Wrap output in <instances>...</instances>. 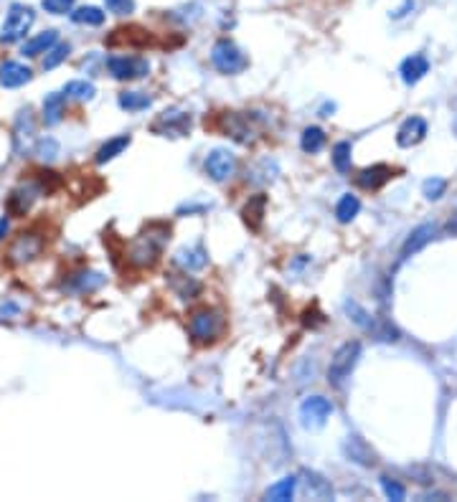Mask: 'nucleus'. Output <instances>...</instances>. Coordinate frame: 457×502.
Wrapping results in <instances>:
<instances>
[{
    "label": "nucleus",
    "instance_id": "nucleus-1",
    "mask_svg": "<svg viewBox=\"0 0 457 502\" xmlns=\"http://www.w3.org/2000/svg\"><path fill=\"white\" fill-rule=\"evenodd\" d=\"M165 241H168V229L163 226H150L145 234L135 239L130 244V251H128V261L132 266H152L155 261L160 259V251H163Z\"/></svg>",
    "mask_w": 457,
    "mask_h": 502
},
{
    "label": "nucleus",
    "instance_id": "nucleus-2",
    "mask_svg": "<svg viewBox=\"0 0 457 502\" xmlns=\"http://www.w3.org/2000/svg\"><path fill=\"white\" fill-rule=\"evenodd\" d=\"M359 358H361V343L359 340H348V343H343L341 348L333 353V358H330L328 381L333 383V386H341L348 375H351V370L356 368Z\"/></svg>",
    "mask_w": 457,
    "mask_h": 502
},
{
    "label": "nucleus",
    "instance_id": "nucleus-3",
    "mask_svg": "<svg viewBox=\"0 0 457 502\" xmlns=\"http://www.w3.org/2000/svg\"><path fill=\"white\" fill-rule=\"evenodd\" d=\"M33 21H36L33 8L13 3L11 11H8V16H6V23H3V30H0V41L16 43V41H21V38H26V33L30 30Z\"/></svg>",
    "mask_w": 457,
    "mask_h": 502
},
{
    "label": "nucleus",
    "instance_id": "nucleus-4",
    "mask_svg": "<svg viewBox=\"0 0 457 502\" xmlns=\"http://www.w3.org/2000/svg\"><path fill=\"white\" fill-rule=\"evenodd\" d=\"M211 61L221 74H239L247 69V56H244L242 49H239L234 41H229V38H221V41L213 43Z\"/></svg>",
    "mask_w": 457,
    "mask_h": 502
},
{
    "label": "nucleus",
    "instance_id": "nucleus-5",
    "mask_svg": "<svg viewBox=\"0 0 457 502\" xmlns=\"http://www.w3.org/2000/svg\"><path fill=\"white\" fill-rule=\"evenodd\" d=\"M221 327H224V322H221L219 312H213V309H198L188 320V333L196 343H213L221 335Z\"/></svg>",
    "mask_w": 457,
    "mask_h": 502
},
{
    "label": "nucleus",
    "instance_id": "nucleus-6",
    "mask_svg": "<svg viewBox=\"0 0 457 502\" xmlns=\"http://www.w3.org/2000/svg\"><path fill=\"white\" fill-rule=\"evenodd\" d=\"M333 413V404L323 396H310V399H305L303 406H300V423H303L305 429H320L325 426V421L330 418Z\"/></svg>",
    "mask_w": 457,
    "mask_h": 502
},
{
    "label": "nucleus",
    "instance_id": "nucleus-7",
    "mask_svg": "<svg viewBox=\"0 0 457 502\" xmlns=\"http://www.w3.org/2000/svg\"><path fill=\"white\" fill-rule=\"evenodd\" d=\"M107 69L115 79L120 81H130V79H142L150 72V64L140 56H112L107 61Z\"/></svg>",
    "mask_w": 457,
    "mask_h": 502
},
{
    "label": "nucleus",
    "instance_id": "nucleus-8",
    "mask_svg": "<svg viewBox=\"0 0 457 502\" xmlns=\"http://www.w3.org/2000/svg\"><path fill=\"white\" fill-rule=\"evenodd\" d=\"M203 168H206V173L216 183H224L234 176V170H237V158H234L229 150H224V147H216V150H211L206 155Z\"/></svg>",
    "mask_w": 457,
    "mask_h": 502
},
{
    "label": "nucleus",
    "instance_id": "nucleus-9",
    "mask_svg": "<svg viewBox=\"0 0 457 502\" xmlns=\"http://www.w3.org/2000/svg\"><path fill=\"white\" fill-rule=\"evenodd\" d=\"M188 130H191V115L178 112V109H173V112H163V115L158 117V122L152 125V132L173 135V137H181V135H186Z\"/></svg>",
    "mask_w": 457,
    "mask_h": 502
},
{
    "label": "nucleus",
    "instance_id": "nucleus-10",
    "mask_svg": "<svg viewBox=\"0 0 457 502\" xmlns=\"http://www.w3.org/2000/svg\"><path fill=\"white\" fill-rule=\"evenodd\" d=\"M41 249H43L41 239H36L33 234H21V236L11 244L8 256H11V261H16V264H26V261L36 259V256L41 254Z\"/></svg>",
    "mask_w": 457,
    "mask_h": 502
},
{
    "label": "nucleus",
    "instance_id": "nucleus-11",
    "mask_svg": "<svg viewBox=\"0 0 457 502\" xmlns=\"http://www.w3.org/2000/svg\"><path fill=\"white\" fill-rule=\"evenodd\" d=\"M30 69L21 61H3L0 64V86L6 89H18V86L28 84L30 81Z\"/></svg>",
    "mask_w": 457,
    "mask_h": 502
},
{
    "label": "nucleus",
    "instance_id": "nucleus-12",
    "mask_svg": "<svg viewBox=\"0 0 457 502\" xmlns=\"http://www.w3.org/2000/svg\"><path fill=\"white\" fill-rule=\"evenodd\" d=\"M427 135V122L422 117H409L402 122V127L396 130V145L399 147H412L422 142Z\"/></svg>",
    "mask_w": 457,
    "mask_h": 502
},
{
    "label": "nucleus",
    "instance_id": "nucleus-13",
    "mask_svg": "<svg viewBox=\"0 0 457 502\" xmlns=\"http://www.w3.org/2000/svg\"><path fill=\"white\" fill-rule=\"evenodd\" d=\"M394 178V170L389 168V165H371V168H363L356 176V183H359L363 190H378L381 186H386V183Z\"/></svg>",
    "mask_w": 457,
    "mask_h": 502
},
{
    "label": "nucleus",
    "instance_id": "nucleus-14",
    "mask_svg": "<svg viewBox=\"0 0 457 502\" xmlns=\"http://www.w3.org/2000/svg\"><path fill=\"white\" fill-rule=\"evenodd\" d=\"M399 74H402V81L409 86H414L417 81H422L429 74V61L427 56L422 54H412L409 59L402 61V67H399Z\"/></svg>",
    "mask_w": 457,
    "mask_h": 502
},
{
    "label": "nucleus",
    "instance_id": "nucleus-15",
    "mask_svg": "<svg viewBox=\"0 0 457 502\" xmlns=\"http://www.w3.org/2000/svg\"><path fill=\"white\" fill-rule=\"evenodd\" d=\"M64 112H67V94H64V91H51V94H46V99H43V122H46L49 127L59 125Z\"/></svg>",
    "mask_w": 457,
    "mask_h": 502
},
{
    "label": "nucleus",
    "instance_id": "nucleus-16",
    "mask_svg": "<svg viewBox=\"0 0 457 502\" xmlns=\"http://www.w3.org/2000/svg\"><path fill=\"white\" fill-rule=\"evenodd\" d=\"M264 208H267V195L256 193L247 200V206H244L242 216H244V224L249 226L252 231H259L262 229V221H264Z\"/></svg>",
    "mask_w": 457,
    "mask_h": 502
},
{
    "label": "nucleus",
    "instance_id": "nucleus-17",
    "mask_svg": "<svg viewBox=\"0 0 457 502\" xmlns=\"http://www.w3.org/2000/svg\"><path fill=\"white\" fill-rule=\"evenodd\" d=\"M56 41H59V33H56V30H43V33L28 38V41L23 43V51H21V54L28 56V59H33V56L46 54V51H49Z\"/></svg>",
    "mask_w": 457,
    "mask_h": 502
},
{
    "label": "nucleus",
    "instance_id": "nucleus-18",
    "mask_svg": "<svg viewBox=\"0 0 457 502\" xmlns=\"http://www.w3.org/2000/svg\"><path fill=\"white\" fill-rule=\"evenodd\" d=\"M434 236V226L432 224H424V226H419V229H414L412 234L407 236V241H404V246H402V256H412V254H417L422 246H427L429 244V239Z\"/></svg>",
    "mask_w": 457,
    "mask_h": 502
},
{
    "label": "nucleus",
    "instance_id": "nucleus-19",
    "mask_svg": "<svg viewBox=\"0 0 457 502\" xmlns=\"http://www.w3.org/2000/svg\"><path fill=\"white\" fill-rule=\"evenodd\" d=\"M132 142V137L130 135H120V137H112L110 142H104L102 147L97 150V155H94V160H97L99 165L110 163V160H115L117 155H122V150Z\"/></svg>",
    "mask_w": 457,
    "mask_h": 502
},
{
    "label": "nucleus",
    "instance_id": "nucleus-20",
    "mask_svg": "<svg viewBox=\"0 0 457 502\" xmlns=\"http://www.w3.org/2000/svg\"><path fill=\"white\" fill-rule=\"evenodd\" d=\"M176 261L186 269V272H196V269H203L206 266V251L201 246H193V249H181L176 254Z\"/></svg>",
    "mask_w": 457,
    "mask_h": 502
},
{
    "label": "nucleus",
    "instance_id": "nucleus-21",
    "mask_svg": "<svg viewBox=\"0 0 457 502\" xmlns=\"http://www.w3.org/2000/svg\"><path fill=\"white\" fill-rule=\"evenodd\" d=\"M295 490H298V479L295 477H282L280 482H274L272 487L267 490V500L272 502H290L295 495Z\"/></svg>",
    "mask_w": 457,
    "mask_h": 502
},
{
    "label": "nucleus",
    "instance_id": "nucleus-22",
    "mask_svg": "<svg viewBox=\"0 0 457 502\" xmlns=\"http://www.w3.org/2000/svg\"><path fill=\"white\" fill-rule=\"evenodd\" d=\"M359 211H361V200L356 198V195H351V193L341 195L338 206H335V216H338L341 224H351V221L359 216Z\"/></svg>",
    "mask_w": 457,
    "mask_h": 502
},
{
    "label": "nucleus",
    "instance_id": "nucleus-23",
    "mask_svg": "<svg viewBox=\"0 0 457 502\" xmlns=\"http://www.w3.org/2000/svg\"><path fill=\"white\" fill-rule=\"evenodd\" d=\"M346 454L351 457L354 462H359V464H363V467H371L373 462V452L371 449H366L363 447V442H361L359 436H348V444H346Z\"/></svg>",
    "mask_w": 457,
    "mask_h": 502
},
{
    "label": "nucleus",
    "instance_id": "nucleus-24",
    "mask_svg": "<svg viewBox=\"0 0 457 502\" xmlns=\"http://www.w3.org/2000/svg\"><path fill=\"white\" fill-rule=\"evenodd\" d=\"M72 21L79 25H102L104 23V13L97 6H81L77 11H72Z\"/></svg>",
    "mask_w": 457,
    "mask_h": 502
},
{
    "label": "nucleus",
    "instance_id": "nucleus-25",
    "mask_svg": "<svg viewBox=\"0 0 457 502\" xmlns=\"http://www.w3.org/2000/svg\"><path fill=\"white\" fill-rule=\"evenodd\" d=\"M152 99L142 91H122L120 97H117V104L122 109H128V112H140V109H147L150 107Z\"/></svg>",
    "mask_w": 457,
    "mask_h": 502
},
{
    "label": "nucleus",
    "instance_id": "nucleus-26",
    "mask_svg": "<svg viewBox=\"0 0 457 502\" xmlns=\"http://www.w3.org/2000/svg\"><path fill=\"white\" fill-rule=\"evenodd\" d=\"M323 145H325V132L320 127H308L303 132V137H300V147L305 152H310V155L323 150Z\"/></svg>",
    "mask_w": 457,
    "mask_h": 502
},
{
    "label": "nucleus",
    "instance_id": "nucleus-27",
    "mask_svg": "<svg viewBox=\"0 0 457 502\" xmlns=\"http://www.w3.org/2000/svg\"><path fill=\"white\" fill-rule=\"evenodd\" d=\"M64 94L72 99H79V102H86V99H91L94 94H97V89H94V84L91 81H84V79H74L69 81L67 86H64Z\"/></svg>",
    "mask_w": 457,
    "mask_h": 502
},
{
    "label": "nucleus",
    "instance_id": "nucleus-28",
    "mask_svg": "<svg viewBox=\"0 0 457 502\" xmlns=\"http://www.w3.org/2000/svg\"><path fill=\"white\" fill-rule=\"evenodd\" d=\"M69 54H72V49H69V43H54L49 51H46V59H43V69L46 72H51V69H56L61 64V61H67Z\"/></svg>",
    "mask_w": 457,
    "mask_h": 502
},
{
    "label": "nucleus",
    "instance_id": "nucleus-29",
    "mask_svg": "<svg viewBox=\"0 0 457 502\" xmlns=\"http://www.w3.org/2000/svg\"><path fill=\"white\" fill-rule=\"evenodd\" d=\"M173 290H176L178 297H183V300H191V297H196L201 292V285H198L193 277H188V274H181V277L173 279Z\"/></svg>",
    "mask_w": 457,
    "mask_h": 502
},
{
    "label": "nucleus",
    "instance_id": "nucleus-30",
    "mask_svg": "<svg viewBox=\"0 0 457 502\" xmlns=\"http://www.w3.org/2000/svg\"><path fill=\"white\" fill-rule=\"evenodd\" d=\"M333 165L338 173H348L351 170V142H338L333 147Z\"/></svg>",
    "mask_w": 457,
    "mask_h": 502
},
{
    "label": "nucleus",
    "instance_id": "nucleus-31",
    "mask_svg": "<svg viewBox=\"0 0 457 502\" xmlns=\"http://www.w3.org/2000/svg\"><path fill=\"white\" fill-rule=\"evenodd\" d=\"M305 477H308V492L317 497H333V487H330L328 479H323L315 472H305Z\"/></svg>",
    "mask_w": 457,
    "mask_h": 502
},
{
    "label": "nucleus",
    "instance_id": "nucleus-32",
    "mask_svg": "<svg viewBox=\"0 0 457 502\" xmlns=\"http://www.w3.org/2000/svg\"><path fill=\"white\" fill-rule=\"evenodd\" d=\"M422 190H424V198L427 200H439L442 195H445L447 190V181L445 178H427L424 183H422Z\"/></svg>",
    "mask_w": 457,
    "mask_h": 502
},
{
    "label": "nucleus",
    "instance_id": "nucleus-33",
    "mask_svg": "<svg viewBox=\"0 0 457 502\" xmlns=\"http://www.w3.org/2000/svg\"><path fill=\"white\" fill-rule=\"evenodd\" d=\"M346 312L351 315V320H354L359 327H363V330H373V333H376L373 317H368V312H366V309H361L356 302H346Z\"/></svg>",
    "mask_w": 457,
    "mask_h": 502
},
{
    "label": "nucleus",
    "instance_id": "nucleus-34",
    "mask_svg": "<svg viewBox=\"0 0 457 502\" xmlns=\"http://www.w3.org/2000/svg\"><path fill=\"white\" fill-rule=\"evenodd\" d=\"M381 490H384V495L389 497V500H394V502H402L404 497H407V490H404L402 484L396 482V479H391V477H381Z\"/></svg>",
    "mask_w": 457,
    "mask_h": 502
},
{
    "label": "nucleus",
    "instance_id": "nucleus-35",
    "mask_svg": "<svg viewBox=\"0 0 457 502\" xmlns=\"http://www.w3.org/2000/svg\"><path fill=\"white\" fill-rule=\"evenodd\" d=\"M226 122H229V125H226V130H229V135H232L234 139H239V142H249V137H252L249 130L244 127V122L239 120L237 115H229V120H226Z\"/></svg>",
    "mask_w": 457,
    "mask_h": 502
},
{
    "label": "nucleus",
    "instance_id": "nucleus-36",
    "mask_svg": "<svg viewBox=\"0 0 457 502\" xmlns=\"http://www.w3.org/2000/svg\"><path fill=\"white\" fill-rule=\"evenodd\" d=\"M41 6L43 11L51 13V16H67V13H72L74 0H43Z\"/></svg>",
    "mask_w": 457,
    "mask_h": 502
},
{
    "label": "nucleus",
    "instance_id": "nucleus-37",
    "mask_svg": "<svg viewBox=\"0 0 457 502\" xmlns=\"http://www.w3.org/2000/svg\"><path fill=\"white\" fill-rule=\"evenodd\" d=\"M36 155L38 158H43V160H54L56 155H59V142L56 139H38V145H36Z\"/></svg>",
    "mask_w": 457,
    "mask_h": 502
},
{
    "label": "nucleus",
    "instance_id": "nucleus-38",
    "mask_svg": "<svg viewBox=\"0 0 457 502\" xmlns=\"http://www.w3.org/2000/svg\"><path fill=\"white\" fill-rule=\"evenodd\" d=\"M104 6L115 16H130L135 11V0H104Z\"/></svg>",
    "mask_w": 457,
    "mask_h": 502
},
{
    "label": "nucleus",
    "instance_id": "nucleus-39",
    "mask_svg": "<svg viewBox=\"0 0 457 502\" xmlns=\"http://www.w3.org/2000/svg\"><path fill=\"white\" fill-rule=\"evenodd\" d=\"M447 234H455L457 236V213L450 218V221H447Z\"/></svg>",
    "mask_w": 457,
    "mask_h": 502
},
{
    "label": "nucleus",
    "instance_id": "nucleus-40",
    "mask_svg": "<svg viewBox=\"0 0 457 502\" xmlns=\"http://www.w3.org/2000/svg\"><path fill=\"white\" fill-rule=\"evenodd\" d=\"M6 234H8V218L3 216V218H0V241H3V236H6Z\"/></svg>",
    "mask_w": 457,
    "mask_h": 502
},
{
    "label": "nucleus",
    "instance_id": "nucleus-41",
    "mask_svg": "<svg viewBox=\"0 0 457 502\" xmlns=\"http://www.w3.org/2000/svg\"><path fill=\"white\" fill-rule=\"evenodd\" d=\"M455 132H457V122H455Z\"/></svg>",
    "mask_w": 457,
    "mask_h": 502
}]
</instances>
